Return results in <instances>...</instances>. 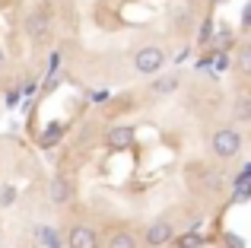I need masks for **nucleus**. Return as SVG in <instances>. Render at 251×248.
<instances>
[{"label":"nucleus","mask_w":251,"mask_h":248,"mask_svg":"<svg viewBox=\"0 0 251 248\" xmlns=\"http://www.w3.org/2000/svg\"><path fill=\"white\" fill-rule=\"evenodd\" d=\"M239 149H242V134L235 127H220L213 134V153L220 159H232Z\"/></svg>","instance_id":"nucleus-1"},{"label":"nucleus","mask_w":251,"mask_h":248,"mask_svg":"<svg viewBox=\"0 0 251 248\" xmlns=\"http://www.w3.org/2000/svg\"><path fill=\"white\" fill-rule=\"evenodd\" d=\"M162 64H166V51L156 48V45H143L134 54V67L140 70V74H156Z\"/></svg>","instance_id":"nucleus-2"},{"label":"nucleus","mask_w":251,"mask_h":248,"mask_svg":"<svg viewBox=\"0 0 251 248\" xmlns=\"http://www.w3.org/2000/svg\"><path fill=\"white\" fill-rule=\"evenodd\" d=\"M25 32H29L35 42H45V38H48V32H51V16H48V10L29 13V19H25Z\"/></svg>","instance_id":"nucleus-3"},{"label":"nucleus","mask_w":251,"mask_h":248,"mask_svg":"<svg viewBox=\"0 0 251 248\" xmlns=\"http://www.w3.org/2000/svg\"><path fill=\"white\" fill-rule=\"evenodd\" d=\"M67 248H99V232L92 226H74L67 232Z\"/></svg>","instance_id":"nucleus-4"},{"label":"nucleus","mask_w":251,"mask_h":248,"mask_svg":"<svg viewBox=\"0 0 251 248\" xmlns=\"http://www.w3.org/2000/svg\"><path fill=\"white\" fill-rule=\"evenodd\" d=\"M172 239H175V226L169 223V220H159V223H153L147 229V245L159 248V245H169Z\"/></svg>","instance_id":"nucleus-5"},{"label":"nucleus","mask_w":251,"mask_h":248,"mask_svg":"<svg viewBox=\"0 0 251 248\" xmlns=\"http://www.w3.org/2000/svg\"><path fill=\"white\" fill-rule=\"evenodd\" d=\"M70 191H74V188H70V181L61 175V178H54V181H51L48 198L54 200V204H67V200H70Z\"/></svg>","instance_id":"nucleus-6"},{"label":"nucleus","mask_w":251,"mask_h":248,"mask_svg":"<svg viewBox=\"0 0 251 248\" xmlns=\"http://www.w3.org/2000/svg\"><path fill=\"white\" fill-rule=\"evenodd\" d=\"M130 140H134V130H130V127H111V130H108V143H111L115 149L130 147Z\"/></svg>","instance_id":"nucleus-7"},{"label":"nucleus","mask_w":251,"mask_h":248,"mask_svg":"<svg viewBox=\"0 0 251 248\" xmlns=\"http://www.w3.org/2000/svg\"><path fill=\"white\" fill-rule=\"evenodd\" d=\"M175 86H178L175 76H159V80L153 83V96H166V93H172Z\"/></svg>","instance_id":"nucleus-8"},{"label":"nucleus","mask_w":251,"mask_h":248,"mask_svg":"<svg viewBox=\"0 0 251 248\" xmlns=\"http://www.w3.org/2000/svg\"><path fill=\"white\" fill-rule=\"evenodd\" d=\"M235 118H239V121H248V118H251V102H248L245 93H242L239 102H235Z\"/></svg>","instance_id":"nucleus-9"},{"label":"nucleus","mask_w":251,"mask_h":248,"mask_svg":"<svg viewBox=\"0 0 251 248\" xmlns=\"http://www.w3.org/2000/svg\"><path fill=\"white\" fill-rule=\"evenodd\" d=\"M108 248H137V242H134V236H127V232H118V236H111Z\"/></svg>","instance_id":"nucleus-10"},{"label":"nucleus","mask_w":251,"mask_h":248,"mask_svg":"<svg viewBox=\"0 0 251 248\" xmlns=\"http://www.w3.org/2000/svg\"><path fill=\"white\" fill-rule=\"evenodd\" d=\"M38 236H42V242H45V245L57 248V232H54V229H38Z\"/></svg>","instance_id":"nucleus-11"},{"label":"nucleus","mask_w":251,"mask_h":248,"mask_svg":"<svg viewBox=\"0 0 251 248\" xmlns=\"http://www.w3.org/2000/svg\"><path fill=\"white\" fill-rule=\"evenodd\" d=\"M181 248H201V236H194V232H188V236L181 239V242H178Z\"/></svg>","instance_id":"nucleus-12"},{"label":"nucleus","mask_w":251,"mask_h":248,"mask_svg":"<svg viewBox=\"0 0 251 248\" xmlns=\"http://www.w3.org/2000/svg\"><path fill=\"white\" fill-rule=\"evenodd\" d=\"M248 67H251V51L245 48V51L239 54V70H248Z\"/></svg>","instance_id":"nucleus-13"},{"label":"nucleus","mask_w":251,"mask_h":248,"mask_svg":"<svg viewBox=\"0 0 251 248\" xmlns=\"http://www.w3.org/2000/svg\"><path fill=\"white\" fill-rule=\"evenodd\" d=\"M0 67H3V51H0Z\"/></svg>","instance_id":"nucleus-14"},{"label":"nucleus","mask_w":251,"mask_h":248,"mask_svg":"<svg viewBox=\"0 0 251 248\" xmlns=\"http://www.w3.org/2000/svg\"><path fill=\"white\" fill-rule=\"evenodd\" d=\"M42 3H48V0H42Z\"/></svg>","instance_id":"nucleus-15"}]
</instances>
